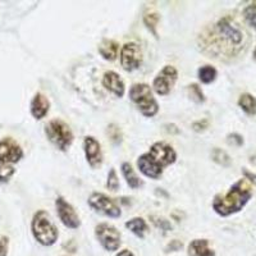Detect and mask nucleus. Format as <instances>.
Segmentation results:
<instances>
[{"label":"nucleus","mask_w":256,"mask_h":256,"mask_svg":"<svg viewBox=\"0 0 256 256\" xmlns=\"http://www.w3.org/2000/svg\"><path fill=\"white\" fill-rule=\"evenodd\" d=\"M177 159L174 148L166 142H155L148 152L141 155L137 160V166L144 176L158 180L163 174V169L173 164Z\"/></svg>","instance_id":"1"},{"label":"nucleus","mask_w":256,"mask_h":256,"mask_svg":"<svg viewBox=\"0 0 256 256\" xmlns=\"http://www.w3.org/2000/svg\"><path fill=\"white\" fill-rule=\"evenodd\" d=\"M252 196L251 184L248 180H240L233 184L230 191L224 195H216L212 201V209L220 216H228L230 214L242 210Z\"/></svg>","instance_id":"2"},{"label":"nucleus","mask_w":256,"mask_h":256,"mask_svg":"<svg viewBox=\"0 0 256 256\" xmlns=\"http://www.w3.org/2000/svg\"><path fill=\"white\" fill-rule=\"evenodd\" d=\"M32 234L42 246H52L58 240V228L52 223V216L45 210H38L32 219Z\"/></svg>","instance_id":"3"},{"label":"nucleus","mask_w":256,"mask_h":256,"mask_svg":"<svg viewBox=\"0 0 256 256\" xmlns=\"http://www.w3.org/2000/svg\"><path fill=\"white\" fill-rule=\"evenodd\" d=\"M216 40L220 41L224 48L237 50L244 44V31L236 20L230 17H223L216 24Z\"/></svg>","instance_id":"4"},{"label":"nucleus","mask_w":256,"mask_h":256,"mask_svg":"<svg viewBox=\"0 0 256 256\" xmlns=\"http://www.w3.org/2000/svg\"><path fill=\"white\" fill-rule=\"evenodd\" d=\"M130 99L137 105V108L145 116L152 118L159 110V105L152 96V88L146 84H136L130 90Z\"/></svg>","instance_id":"5"},{"label":"nucleus","mask_w":256,"mask_h":256,"mask_svg":"<svg viewBox=\"0 0 256 256\" xmlns=\"http://www.w3.org/2000/svg\"><path fill=\"white\" fill-rule=\"evenodd\" d=\"M45 134L52 144L62 152H67L73 142V134L70 126L60 120H52L45 127Z\"/></svg>","instance_id":"6"},{"label":"nucleus","mask_w":256,"mask_h":256,"mask_svg":"<svg viewBox=\"0 0 256 256\" xmlns=\"http://www.w3.org/2000/svg\"><path fill=\"white\" fill-rule=\"evenodd\" d=\"M95 236L106 251H116L120 246V230L109 223H100L95 227Z\"/></svg>","instance_id":"7"},{"label":"nucleus","mask_w":256,"mask_h":256,"mask_svg":"<svg viewBox=\"0 0 256 256\" xmlns=\"http://www.w3.org/2000/svg\"><path fill=\"white\" fill-rule=\"evenodd\" d=\"M88 205L94 210L102 212V214L109 216V218H120L122 216L120 208L116 205V201L104 195V194L94 192L92 195L88 198Z\"/></svg>","instance_id":"8"},{"label":"nucleus","mask_w":256,"mask_h":256,"mask_svg":"<svg viewBox=\"0 0 256 256\" xmlns=\"http://www.w3.org/2000/svg\"><path fill=\"white\" fill-rule=\"evenodd\" d=\"M178 72L172 66H166L154 78L152 88L158 95H168L177 81Z\"/></svg>","instance_id":"9"},{"label":"nucleus","mask_w":256,"mask_h":256,"mask_svg":"<svg viewBox=\"0 0 256 256\" xmlns=\"http://www.w3.org/2000/svg\"><path fill=\"white\" fill-rule=\"evenodd\" d=\"M142 63V52L141 48L134 42L124 44L120 49V64L126 70H134Z\"/></svg>","instance_id":"10"},{"label":"nucleus","mask_w":256,"mask_h":256,"mask_svg":"<svg viewBox=\"0 0 256 256\" xmlns=\"http://www.w3.org/2000/svg\"><path fill=\"white\" fill-rule=\"evenodd\" d=\"M56 208L59 219L66 227L70 228V230H77L81 226V222H80L76 210L73 209L72 205L67 202L63 198H56Z\"/></svg>","instance_id":"11"},{"label":"nucleus","mask_w":256,"mask_h":256,"mask_svg":"<svg viewBox=\"0 0 256 256\" xmlns=\"http://www.w3.org/2000/svg\"><path fill=\"white\" fill-rule=\"evenodd\" d=\"M24 156V150L13 138L6 137L0 141V163L13 164L18 163Z\"/></svg>","instance_id":"12"},{"label":"nucleus","mask_w":256,"mask_h":256,"mask_svg":"<svg viewBox=\"0 0 256 256\" xmlns=\"http://www.w3.org/2000/svg\"><path fill=\"white\" fill-rule=\"evenodd\" d=\"M84 150L86 159H88V163L90 164L91 168H99L102 163V146H100L99 141L95 140L91 136L84 137Z\"/></svg>","instance_id":"13"},{"label":"nucleus","mask_w":256,"mask_h":256,"mask_svg":"<svg viewBox=\"0 0 256 256\" xmlns=\"http://www.w3.org/2000/svg\"><path fill=\"white\" fill-rule=\"evenodd\" d=\"M102 84H104L106 90L113 92L116 98H122L124 95V82L120 78V74L113 72V70L105 72L104 78H102Z\"/></svg>","instance_id":"14"},{"label":"nucleus","mask_w":256,"mask_h":256,"mask_svg":"<svg viewBox=\"0 0 256 256\" xmlns=\"http://www.w3.org/2000/svg\"><path fill=\"white\" fill-rule=\"evenodd\" d=\"M49 106L50 102L46 96L38 92L31 102V114L35 120H42L49 112Z\"/></svg>","instance_id":"15"},{"label":"nucleus","mask_w":256,"mask_h":256,"mask_svg":"<svg viewBox=\"0 0 256 256\" xmlns=\"http://www.w3.org/2000/svg\"><path fill=\"white\" fill-rule=\"evenodd\" d=\"M188 256H216V252L209 248L208 240H194L188 244Z\"/></svg>","instance_id":"16"},{"label":"nucleus","mask_w":256,"mask_h":256,"mask_svg":"<svg viewBox=\"0 0 256 256\" xmlns=\"http://www.w3.org/2000/svg\"><path fill=\"white\" fill-rule=\"evenodd\" d=\"M120 52V45L114 40H104L99 46L100 56L106 60H116Z\"/></svg>","instance_id":"17"},{"label":"nucleus","mask_w":256,"mask_h":256,"mask_svg":"<svg viewBox=\"0 0 256 256\" xmlns=\"http://www.w3.org/2000/svg\"><path fill=\"white\" fill-rule=\"evenodd\" d=\"M122 173H123V177H124L126 180H127V184L131 187V188L134 190L140 188V187L144 184V182L140 180V178L137 177V174L134 173V168H132V166L130 163L122 164Z\"/></svg>","instance_id":"18"},{"label":"nucleus","mask_w":256,"mask_h":256,"mask_svg":"<svg viewBox=\"0 0 256 256\" xmlns=\"http://www.w3.org/2000/svg\"><path fill=\"white\" fill-rule=\"evenodd\" d=\"M126 227L140 238H144L145 233L148 232V224L142 218H134L131 220L126 222Z\"/></svg>","instance_id":"19"},{"label":"nucleus","mask_w":256,"mask_h":256,"mask_svg":"<svg viewBox=\"0 0 256 256\" xmlns=\"http://www.w3.org/2000/svg\"><path fill=\"white\" fill-rule=\"evenodd\" d=\"M238 105L244 113L255 116L256 114V99L251 94H242L238 100Z\"/></svg>","instance_id":"20"},{"label":"nucleus","mask_w":256,"mask_h":256,"mask_svg":"<svg viewBox=\"0 0 256 256\" xmlns=\"http://www.w3.org/2000/svg\"><path fill=\"white\" fill-rule=\"evenodd\" d=\"M198 78L202 84H212L216 78V70L212 66H204L198 70Z\"/></svg>","instance_id":"21"},{"label":"nucleus","mask_w":256,"mask_h":256,"mask_svg":"<svg viewBox=\"0 0 256 256\" xmlns=\"http://www.w3.org/2000/svg\"><path fill=\"white\" fill-rule=\"evenodd\" d=\"M212 158L216 164H219L222 166H230V163H232V159H230V155L224 152V150L218 148H216L212 152Z\"/></svg>","instance_id":"22"},{"label":"nucleus","mask_w":256,"mask_h":256,"mask_svg":"<svg viewBox=\"0 0 256 256\" xmlns=\"http://www.w3.org/2000/svg\"><path fill=\"white\" fill-rule=\"evenodd\" d=\"M244 16L246 22H248L252 28L256 30V2L251 4V6H246V9L244 10Z\"/></svg>","instance_id":"23"},{"label":"nucleus","mask_w":256,"mask_h":256,"mask_svg":"<svg viewBox=\"0 0 256 256\" xmlns=\"http://www.w3.org/2000/svg\"><path fill=\"white\" fill-rule=\"evenodd\" d=\"M144 22H145V24L148 26V28L150 30V31L154 34V35H156V31H155V28H156L158 22H159V14L155 12L146 13L145 17H144Z\"/></svg>","instance_id":"24"},{"label":"nucleus","mask_w":256,"mask_h":256,"mask_svg":"<svg viewBox=\"0 0 256 256\" xmlns=\"http://www.w3.org/2000/svg\"><path fill=\"white\" fill-rule=\"evenodd\" d=\"M188 95L192 100L195 102H205V96L201 91V88H198V84H194L188 86Z\"/></svg>","instance_id":"25"},{"label":"nucleus","mask_w":256,"mask_h":256,"mask_svg":"<svg viewBox=\"0 0 256 256\" xmlns=\"http://www.w3.org/2000/svg\"><path fill=\"white\" fill-rule=\"evenodd\" d=\"M16 173V169L10 164H0V182H8Z\"/></svg>","instance_id":"26"},{"label":"nucleus","mask_w":256,"mask_h":256,"mask_svg":"<svg viewBox=\"0 0 256 256\" xmlns=\"http://www.w3.org/2000/svg\"><path fill=\"white\" fill-rule=\"evenodd\" d=\"M108 134H109V137H110L112 142L116 144V145H118V144L122 142V132H120V130L118 128V126H116V124L109 126Z\"/></svg>","instance_id":"27"},{"label":"nucleus","mask_w":256,"mask_h":256,"mask_svg":"<svg viewBox=\"0 0 256 256\" xmlns=\"http://www.w3.org/2000/svg\"><path fill=\"white\" fill-rule=\"evenodd\" d=\"M152 223H154L155 226L159 228V230H163V232H168V230H172V224H170V222H169V220H166V219L160 218V216H152Z\"/></svg>","instance_id":"28"},{"label":"nucleus","mask_w":256,"mask_h":256,"mask_svg":"<svg viewBox=\"0 0 256 256\" xmlns=\"http://www.w3.org/2000/svg\"><path fill=\"white\" fill-rule=\"evenodd\" d=\"M106 186L112 191H116V190L120 188V180H118V176H116V172L114 168H112L110 172H109Z\"/></svg>","instance_id":"29"},{"label":"nucleus","mask_w":256,"mask_h":256,"mask_svg":"<svg viewBox=\"0 0 256 256\" xmlns=\"http://www.w3.org/2000/svg\"><path fill=\"white\" fill-rule=\"evenodd\" d=\"M227 142L232 146H242L244 145V138L238 134H230L227 137Z\"/></svg>","instance_id":"30"},{"label":"nucleus","mask_w":256,"mask_h":256,"mask_svg":"<svg viewBox=\"0 0 256 256\" xmlns=\"http://www.w3.org/2000/svg\"><path fill=\"white\" fill-rule=\"evenodd\" d=\"M184 248V244L178 240H173L170 241V244H168V246L166 248V252H174V251H180V248Z\"/></svg>","instance_id":"31"},{"label":"nucleus","mask_w":256,"mask_h":256,"mask_svg":"<svg viewBox=\"0 0 256 256\" xmlns=\"http://www.w3.org/2000/svg\"><path fill=\"white\" fill-rule=\"evenodd\" d=\"M8 246H9V238L8 237H2L0 238V256L8 255Z\"/></svg>","instance_id":"32"},{"label":"nucleus","mask_w":256,"mask_h":256,"mask_svg":"<svg viewBox=\"0 0 256 256\" xmlns=\"http://www.w3.org/2000/svg\"><path fill=\"white\" fill-rule=\"evenodd\" d=\"M208 124H209V122H208L206 120H198V122H195L194 124H192V127H194V130H195V131H202V130H205V128L208 127Z\"/></svg>","instance_id":"33"},{"label":"nucleus","mask_w":256,"mask_h":256,"mask_svg":"<svg viewBox=\"0 0 256 256\" xmlns=\"http://www.w3.org/2000/svg\"><path fill=\"white\" fill-rule=\"evenodd\" d=\"M244 174L246 176V180H250L251 182L256 184V176L255 174L250 173V172H248V170H246V169H244Z\"/></svg>","instance_id":"34"},{"label":"nucleus","mask_w":256,"mask_h":256,"mask_svg":"<svg viewBox=\"0 0 256 256\" xmlns=\"http://www.w3.org/2000/svg\"><path fill=\"white\" fill-rule=\"evenodd\" d=\"M116 256H134L130 250H122Z\"/></svg>","instance_id":"35"},{"label":"nucleus","mask_w":256,"mask_h":256,"mask_svg":"<svg viewBox=\"0 0 256 256\" xmlns=\"http://www.w3.org/2000/svg\"><path fill=\"white\" fill-rule=\"evenodd\" d=\"M254 59H255V62H256V48L254 49Z\"/></svg>","instance_id":"36"}]
</instances>
